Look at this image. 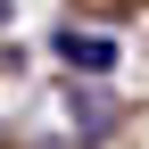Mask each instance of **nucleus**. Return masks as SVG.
<instances>
[{"label":"nucleus","instance_id":"1","mask_svg":"<svg viewBox=\"0 0 149 149\" xmlns=\"http://www.w3.org/2000/svg\"><path fill=\"white\" fill-rule=\"evenodd\" d=\"M58 58H66V66L108 74V66H116V42H100V33H58Z\"/></svg>","mask_w":149,"mask_h":149}]
</instances>
